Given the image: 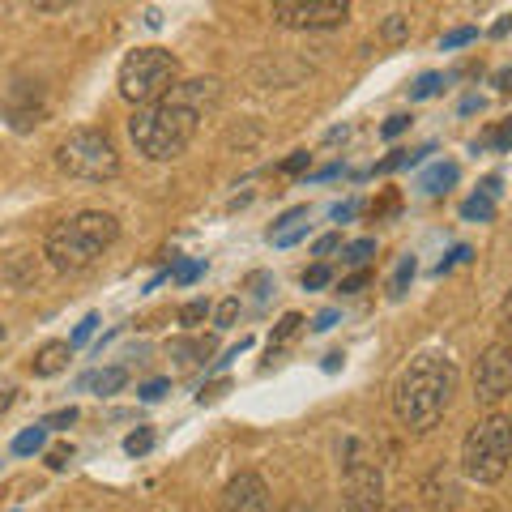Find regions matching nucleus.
<instances>
[{"mask_svg": "<svg viewBox=\"0 0 512 512\" xmlns=\"http://www.w3.org/2000/svg\"><path fill=\"white\" fill-rule=\"evenodd\" d=\"M286 512H316V508H308V504H295V508H286Z\"/></svg>", "mask_w": 512, "mask_h": 512, "instance_id": "nucleus-49", "label": "nucleus"}, {"mask_svg": "<svg viewBox=\"0 0 512 512\" xmlns=\"http://www.w3.org/2000/svg\"><path fill=\"white\" fill-rule=\"evenodd\" d=\"M414 278V256H402V261H397V269H393V282H389V295L393 299H402L406 295V282Z\"/></svg>", "mask_w": 512, "mask_h": 512, "instance_id": "nucleus-21", "label": "nucleus"}, {"mask_svg": "<svg viewBox=\"0 0 512 512\" xmlns=\"http://www.w3.org/2000/svg\"><path fill=\"white\" fill-rule=\"evenodd\" d=\"M355 210H359L355 201H346V205H333V222H350V218H355Z\"/></svg>", "mask_w": 512, "mask_h": 512, "instance_id": "nucleus-44", "label": "nucleus"}, {"mask_svg": "<svg viewBox=\"0 0 512 512\" xmlns=\"http://www.w3.org/2000/svg\"><path fill=\"white\" fill-rule=\"evenodd\" d=\"M474 39H478L474 26H457V30H448V35L440 39V47H444V52H453V47H466V43H474Z\"/></svg>", "mask_w": 512, "mask_h": 512, "instance_id": "nucleus-25", "label": "nucleus"}, {"mask_svg": "<svg viewBox=\"0 0 512 512\" xmlns=\"http://www.w3.org/2000/svg\"><path fill=\"white\" fill-rule=\"evenodd\" d=\"M389 512H410V508H389Z\"/></svg>", "mask_w": 512, "mask_h": 512, "instance_id": "nucleus-50", "label": "nucleus"}, {"mask_svg": "<svg viewBox=\"0 0 512 512\" xmlns=\"http://www.w3.org/2000/svg\"><path fill=\"white\" fill-rule=\"evenodd\" d=\"M308 163H312V154H308V150H299V154H291V158H286V163H282V171H286V175H299V171L308 167Z\"/></svg>", "mask_w": 512, "mask_h": 512, "instance_id": "nucleus-34", "label": "nucleus"}, {"mask_svg": "<svg viewBox=\"0 0 512 512\" xmlns=\"http://www.w3.org/2000/svg\"><path fill=\"white\" fill-rule=\"evenodd\" d=\"M380 35H384V43H406V39H410V18H402V13H393V18H384Z\"/></svg>", "mask_w": 512, "mask_h": 512, "instance_id": "nucleus-20", "label": "nucleus"}, {"mask_svg": "<svg viewBox=\"0 0 512 512\" xmlns=\"http://www.w3.org/2000/svg\"><path fill=\"white\" fill-rule=\"evenodd\" d=\"M384 495V474L372 457L363 453L359 440H350V457H346V512H376Z\"/></svg>", "mask_w": 512, "mask_h": 512, "instance_id": "nucleus-7", "label": "nucleus"}, {"mask_svg": "<svg viewBox=\"0 0 512 512\" xmlns=\"http://www.w3.org/2000/svg\"><path fill=\"white\" fill-rule=\"evenodd\" d=\"M325 282H329V265H312L308 274H303V286H308V291H320Z\"/></svg>", "mask_w": 512, "mask_h": 512, "instance_id": "nucleus-29", "label": "nucleus"}, {"mask_svg": "<svg viewBox=\"0 0 512 512\" xmlns=\"http://www.w3.org/2000/svg\"><path fill=\"white\" fill-rule=\"evenodd\" d=\"M512 393V346L495 342L478 355L474 367V402L478 406H500L504 397Z\"/></svg>", "mask_w": 512, "mask_h": 512, "instance_id": "nucleus-9", "label": "nucleus"}, {"mask_svg": "<svg viewBox=\"0 0 512 512\" xmlns=\"http://www.w3.org/2000/svg\"><path fill=\"white\" fill-rule=\"evenodd\" d=\"M201 269H205L201 261H184L180 269H175V282H180V286H188V282H197V278H201Z\"/></svg>", "mask_w": 512, "mask_h": 512, "instance_id": "nucleus-30", "label": "nucleus"}, {"mask_svg": "<svg viewBox=\"0 0 512 512\" xmlns=\"http://www.w3.org/2000/svg\"><path fill=\"white\" fill-rule=\"evenodd\" d=\"M453 393H457L453 359L440 355V350H423V355H414L402 367V376H397V384H393V414L406 431L427 436V431L444 419Z\"/></svg>", "mask_w": 512, "mask_h": 512, "instance_id": "nucleus-2", "label": "nucleus"}, {"mask_svg": "<svg viewBox=\"0 0 512 512\" xmlns=\"http://www.w3.org/2000/svg\"><path fill=\"white\" fill-rule=\"evenodd\" d=\"M222 512H269V487L261 474H235L222 491Z\"/></svg>", "mask_w": 512, "mask_h": 512, "instance_id": "nucleus-10", "label": "nucleus"}, {"mask_svg": "<svg viewBox=\"0 0 512 512\" xmlns=\"http://www.w3.org/2000/svg\"><path fill=\"white\" fill-rule=\"evenodd\" d=\"M372 252H376V239H355V244L342 248V261L355 265V269H363L367 261H372Z\"/></svg>", "mask_w": 512, "mask_h": 512, "instance_id": "nucleus-19", "label": "nucleus"}, {"mask_svg": "<svg viewBox=\"0 0 512 512\" xmlns=\"http://www.w3.org/2000/svg\"><path fill=\"white\" fill-rule=\"evenodd\" d=\"M495 82H500V90H512V69H504L500 77H495Z\"/></svg>", "mask_w": 512, "mask_h": 512, "instance_id": "nucleus-48", "label": "nucleus"}, {"mask_svg": "<svg viewBox=\"0 0 512 512\" xmlns=\"http://www.w3.org/2000/svg\"><path fill=\"white\" fill-rule=\"evenodd\" d=\"M13 397H18V389H13V384H0V414L13 406Z\"/></svg>", "mask_w": 512, "mask_h": 512, "instance_id": "nucleus-45", "label": "nucleus"}, {"mask_svg": "<svg viewBox=\"0 0 512 512\" xmlns=\"http://www.w3.org/2000/svg\"><path fill=\"white\" fill-rule=\"evenodd\" d=\"M116 239H120V222L116 218L103 214V210H82V214L64 218V222H56V227L47 231L43 252H47V261H52L60 274H77V269L99 261Z\"/></svg>", "mask_w": 512, "mask_h": 512, "instance_id": "nucleus-3", "label": "nucleus"}, {"mask_svg": "<svg viewBox=\"0 0 512 512\" xmlns=\"http://www.w3.org/2000/svg\"><path fill=\"white\" fill-rule=\"evenodd\" d=\"M218 94L222 86L214 77H197V82H175L171 94H163L158 103L137 107V116L128 120V137H133L137 154H146L150 163L180 158L197 137L205 111L218 107Z\"/></svg>", "mask_w": 512, "mask_h": 512, "instance_id": "nucleus-1", "label": "nucleus"}, {"mask_svg": "<svg viewBox=\"0 0 512 512\" xmlns=\"http://www.w3.org/2000/svg\"><path fill=\"white\" fill-rule=\"evenodd\" d=\"M124 384H128V372H124V367H103V372H90V376H82V389H94L99 397L120 393Z\"/></svg>", "mask_w": 512, "mask_h": 512, "instance_id": "nucleus-14", "label": "nucleus"}, {"mask_svg": "<svg viewBox=\"0 0 512 512\" xmlns=\"http://www.w3.org/2000/svg\"><path fill=\"white\" fill-rule=\"evenodd\" d=\"M461 218H466V222H491L495 218V201L478 192V197H470L466 205H461Z\"/></svg>", "mask_w": 512, "mask_h": 512, "instance_id": "nucleus-18", "label": "nucleus"}, {"mask_svg": "<svg viewBox=\"0 0 512 512\" xmlns=\"http://www.w3.org/2000/svg\"><path fill=\"white\" fill-rule=\"evenodd\" d=\"M500 329H504V338L512 342V291H508L504 303H500Z\"/></svg>", "mask_w": 512, "mask_h": 512, "instance_id": "nucleus-36", "label": "nucleus"}, {"mask_svg": "<svg viewBox=\"0 0 512 512\" xmlns=\"http://www.w3.org/2000/svg\"><path fill=\"white\" fill-rule=\"evenodd\" d=\"M483 512H495V508H483Z\"/></svg>", "mask_w": 512, "mask_h": 512, "instance_id": "nucleus-51", "label": "nucleus"}, {"mask_svg": "<svg viewBox=\"0 0 512 512\" xmlns=\"http://www.w3.org/2000/svg\"><path fill=\"white\" fill-rule=\"evenodd\" d=\"M350 18V0H274L282 30H333Z\"/></svg>", "mask_w": 512, "mask_h": 512, "instance_id": "nucleus-8", "label": "nucleus"}, {"mask_svg": "<svg viewBox=\"0 0 512 512\" xmlns=\"http://www.w3.org/2000/svg\"><path fill=\"white\" fill-rule=\"evenodd\" d=\"M333 320H338V312H320L312 329H316V333H325V329H333Z\"/></svg>", "mask_w": 512, "mask_h": 512, "instance_id": "nucleus-46", "label": "nucleus"}, {"mask_svg": "<svg viewBox=\"0 0 512 512\" xmlns=\"http://www.w3.org/2000/svg\"><path fill=\"white\" fill-rule=\"evenodd\" d=\"M508 30H512V18H500V22H495V26H491V35H495V39H504V35H508Z\"/></svg>", "mask_w": 512, "mask_h": 512, "instance_id": "nucleus-47", "label": "nucleus"}, {"mask_svg": "<svg viewBox=\"0 0 512 512\" xmlns=\"http://www.w3.org/2000/svg\"><path fill=\"white\" fill-rule=\"evenodd\" d=\"M406 124H410V116H389V124H384L380 133H384V137H397V133H402V128H406Z\"/></svg>", "mask_w": 512, "mask_h": 512, "instance_id": "nucleus-43", "label": "nucleus"}, {"mask_svg": "<svg viewBox=\"0 0 512 512\" xmlns=\"http://www.w3.org/2000/svg\"><path fill=\"white\" fill-rule=\"evenodd\" d=\"M252 286H256V299H269V291H274V278H269V274H252Z\"/></svg>", "mask_w": 512, "mask_h": 512, "instance_id": "nucleus-42", "label": "nucleus"}, {"mask_svg": "<svg viewBox=\"0 0 512 512\" xmlns=\"http://www.w3.org/2000/svg\"><path fill=\"white\" fill-rule=\"evenodd\" d=\"M299 325H303V316H299V312H286V316L278 320L274 338H269V350H274V346H282L286 338H295V333H299Z\"/></svg>", "mask_w": 512, "mask_h": 512, "instance_id": "nucleus-23", "label": "nucleus"}, {"mask_svg": "<svg viewBox=\"0 0 512 512\" xmlns=\"http://www.w3.org/2000/svg\"><path fill=\"white\" fill-rule=\"evenodd\" d=\"M367 282H372V274H367V269H355V274H350V278L342 282V295H355V291H363Z\"/></svg>", "mask_w": 512, "mask_h": 512, "instance_id": "nucleus-31", "label": "nucleus"}, {"mask_svg": "<svg viewBox=\"0 0 512 512\" xmlns=\"http://www.w3.org/2000/svg\"><path fill=\"white\" fill-rule=\"evenodd\" d=\"M508 461H512V419L508 414L478 419L466 431V440H461V470H466V478L491 487L508 474Z\"/></svg>", "mask_w": 512, "mask_h": 512, "instance_id": "nucleus-4", "label": "nucleus"}, {"mask_svg": "<svg viewBox=\"0 0 512 512\" xmlns=\"http://www.w3.org/2000/svg\"><path fill=\"white\" fill-rule=\"evenodd\" d=\"M491 146H495V150H512V120H504V128L491 137Z\"/></svg>", "mask_w": 512, "mask_h": 512, "instance_id": "nucleus-41", "label": "nucleus"}, {"mask_svg": "<svg viewBox=\"0 0 512 512\" xmlns=\"http://www.w3.org/2000/svg\"><path fill=\"white\" fill-rule=\"evenodd\" d=\"M69 355H73L69 342H43L35 350V359H30V372L35 376H60L64 367H69Z\"/></svg>", "mask_w": 512, "mask_h": 512, "instance_id": "nucleus-12", "label": "nucleus"}, {"mask_svg": "<svg viewBox=\"0 0 512 512\" xmlns=\"http://www.w3.org/2000/svg\"><path fill=\"white\" fill-rule=\"evenodd\" d=\"M175 82H180V60L167 47H137L120 64V94L137 107L158 103L163 94H171Z\"/></svg>", "mask_w": 512, "mask_h": 512, "instance_id": "nucleus-6", "label": "nucleus"}, {"mask_svg": "<svg viewBox=\"0 0 512 512\" xmlns=\"http://www.w3.org/2000/svg\"><path fill=\"white\" fill-rule=\"evenodd\" d=\"M235 316H239V299H227V303H218L214 325H218V329H231V325H235Z\"/></svg>", "mask_w": 512, "mask_h": 512, "instance_id": "nucleus-27", "label": "nucleus"}, {"mask_svg": "<svg viewBox=\"0 0 512 512\" xmlns=\"http://www.w3.org/2000/svg\"><path fill=\"white\" fill-rule=\"evenodd\" d=\"M150 448H154V431H150V427H137L133 436L124 440V453H128V457H146Z\"/></svg>", "mask_w": 512, "mask_h": 512, "instance_id": "nucleus-22", "label": "nucleus"}, {"mask_svg": "<svg viewBox=\"0 0 512 512\" xmlns=\"http://www.w3.org/2000/svg\"><path fill=\"white\" fill-rule=\"evenodd\" d=\"M167 350H171V359H180V363L188 367V363H201V359H210V355H214V342H210V338H201V342L175 338Z\"/></svg>", "mask_w": 512, "mask_h": 512, "instance_id": "nucleus-15", "label": "nucleus"}, {"mask_svg": "<svg viewBox=\"0 0 512 512\" xmlns=\"http://www.w3.org/2000/svg\"><path fill=\"white\" fill-rule=\"evenodd\" d=\"M308 210H291L282 222H274V231H269V239H274V248H291V244H299L303 235H308Z\"/></svg>", "mask_w": 512, "mask_h": 512, "instance_id": "nucleus-13", "label": "nucleus"}, {"mask_svg": "<svg viewBox=\"0 0 512 512\" xmlns=\"http://www.w3.org/2000/svg\"><path fill=\"white\" fill-rule=\"evenodd\" d=\"M47 444V427L39 423V427H26L18 440H13V453L18 457H30V453H39V448Z\"/></svg>", "mask_w": 512, "mask_h": 512, "instance_id": "nucleus-17", "label": "nucleus"}, {"mask_svg": "<svg viewBox=\"0 0 512 512\" xmlns=\"http://www.w3.org/2000/svg\"><path fill=\"white\" fill-rule=\"evenodd\" d=\"M69 457H73V448H69V444H56L52 453H47V466H52V470H64V466H69Z\"/></svg>", "mask_w": 512, "mask_h": 512, "instance_id": "nucleus-32", "label": "nucleus"}, {"mask_svg": "<svg viewBox=\"0 0 512 512\" xmlns=\"http://www.w3.org/2000/svg\"><path fill=\"white\" fill-rule=\"evenodd\" d=\"M338 248H342V235H320L316 244H312L316 256H329V252H338Z\"/></svg>", "mask_w": 512, "mask_h": 512, "instance_id": "nucleus-33", "label": "nucleus"}, {"mask_svg": "<svg viewBox=\"0 0 512 512\" xmlns=\"http://www.w3.org/2000/svg\"><path fill=\"white\" fill-rule=\"evenodd\" d=\"M457 261H470V248H453V256H444V261L436 265V274H448V269H453Z\"/></svg>", "mask_w": 512, "mask_h": 512, "instance_id": "nucleus-39", "label": "nucleus"}, {"mask_svg": "<svg viewBox=\"0 0 512 512\" xmlns=\"http://www.w3.org/2000/svg\"><path fill=\"white\" fill-rule=\"evenodd\" d=\"M35 9H43V13H60V9H73V5H82V0H30Z\"/></svg>", "mask_w": 512, "mask_h": 512, "instance_id": "nucleus-37", "label": "nucleus"}, {"mask_svg": "<svg viewBox=\"0 0 512 512\" xmlns=\"http://www.w3.org/2000/svg\"><path fill=\"white\" fill-rule=\"evenodd\" d=\"M205 316H210V303H205V299H192V303H184V308H180V325H184V329H197Z\"/></svg>", "mask_w": 512, "mask_h": 512, "instance_id": "nucleus-24", "label": "nucleus"}, {"mask_svg": "<svg viewBox=\"0 0 512 512\" xmlns=\"http://www.w3.org/2000/svg\"><path fill=\"white\" fill-rule=\"evenodd\" d=\"M222 393H227V380H214V384H205V389L197 393V402H201V406H205V402H218Z\"/></svg>", "mask_w": 512, "mask_h": 512, "instance_id": "nucleus-35", "label": "nucleus"}, {"mask_svg": "<svg viewBox=\"0 0 512 512\" xmlns=\"http://www.w3.org/2000/svg\"><path fill=\"white\" fill-rule=\"evenodd\" d=\"M56 167L64 175H73V180L107 184L120 175V154L103 128H73V133L56 146Z\"/></svg>", "mask_w": 512, "mask_h": 512, "instance_id": "nucleus-5", "label": "nucleus"}, {"mask_svg": "<svg viewBox=\"0 0 512 512\" xmlns=\"http://www.w3.org/2000/svg\"><path fill=\"white\" fill-rule=\"evenodd\" d=\"M440 73H423L419 82H414V90H410V99H431V94H440Z\"/></svg>", "mask_w": 512, "mask_h": 512, "instance_id": "nucleus-26", "label": "nucleus"}, {"mask_svg": "<svg viewBox=\"0 0 512 512\" xmlns=\"http://www.w3.org/2000/svg\"><path fill=\"white\" fill-rule=\"evenodd\" d=\"M137 393H141V402H158V397L167 393V380H150L146 389H137Z\"/></svg>", "mask_w": 512, "mask_h": 512, "instance_id": "nucleus-38", "label": "nucleus"}, {"mask_svg": "<svg viewBox=\"0 0 512 512\" xmlns=\"http://www.w3.org/2000/svg\"><path fill=\"white\" fill-rule=\"evenodd\" d=\"M94 329H99V316H86L82 325H77V333L69 338V346H73V350H77V346H86V342L94 338Z\"/></svg>", "mask_w": 512, "mask_h": 512, "instance_id": "nucleus-28", "label": "nucleus"}, {"mask_svg": "<svg viewBox=\"0 0 512 512\" xmlns=\"http://www.w3.org/2000/svg\"><path fill=\"white\" fill-rule=\"evenodd\" d=\"M423 495H427V504L436 508V512H453V508H457V500H461V487L453 483V474H448V470H436V474L427 478Z\"/></svg>", "mask_w": 512, "mask_h": 512, "instance_id": "nucleus-11", "label": "nucleus"}, {"mask_svg": "<svg viewBox=\"0 0 512 512\" xmlns=\"http://www.w3.org/2000/svg\"><path fill=\"white\" fill-rule=\"evenodd\" d=\"M448 184H457V167L453 163H440V167H431L423 180H419V188L423 192H444Z\"/></svg>", "mask_w": 512, "mask_h": 512, "instance_id": "nucleus-16", "label": "nucleus"}, {"mask_svg": "<svg viewBox=\"0 0 512 512\" xmlns=\"http://www.w3.org/2000/svg\"><path fill=\"white\" fill-rule=\"evenodd\" d=\"M69 423H77V410H73V406H69V410H56L43 427H69Z\"/></svg>", "mask_w": 512, "mask_h": 512, "instance_id": "nucleus-40", "label": "nucleus"}]
</instances>
